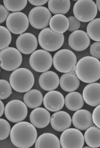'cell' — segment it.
I'll return each mask as SVG.
<instances>
[{
  "mask_svg": "<svg viewBox=\"0 0 100 148\" xmlns=\"http://www.w3.org/2000/svg\"><path fill=\"white\" fill-rule=\"evenodd\" d=\"M10 134L12 144L19 148L31 147L34 145L38 137L35 127L27 121H21L15 125Z\"/></svg>",
  "mask_w": 100,
  "mask_h": 148,
  "instance_id": "1",
  "label": "cell"
},
{
  "mask_svg": "<svg viewBox=\"0 0 100 148\" xmlns=\"http://www.w3.org/2000/svg\"><path fill=\"white\" fill-rule=\"evenodd\" d=\"M78 78L86 83H94L100 78V62L97 58L86 56L78 61L75 67Z\"/></svg>",
  "mask_w": 100,
  "mask_h": 148,
  "instance_id": "2",
  "label": "cell"
},
{
  "mask_svg": "<svg viewBox=\"0 0 100 148\" xmlns=\"http://www.w3.org/2000/svg\"><path fill=\"white\" fill-rule=\"evenodd\" d=\"M10 85L17 92L24 93L30 90L34 86L35 79L31 71L20 68L15 70L10 77Z\"/></svg>",
  "mask_w": 100,
  "mask_h": 148,
  "instance_id": "3",
  "label": "cell"
},
{
  "mask_svg": "<svg viewBox=\"0 0 100 148\" xmlns=\"http://www.w3.org/2000/svg\"><path fill=\"white\" fill-rule=\"evenodd\" d=\"M64 34L53 32L49 27L42 29L38 36L40 45L44 50L48 51H55L59 50L64 44Z\"/></svg>",
  "mask_w": 100,
  "mask_h": 148,
  "instance_id": "4",
  "label": "cell"
},
{
  "mask_svg": "<svg viewBox=\"0 0 100 148\" xmlns=\"http://www.w3.org/2000/svg\"><path fill=\"white\" fill-rule=\"evenodd\" d=\"M53 63L55 68L63 73L72 72L77 64V58L72 51L62 49L56 53L53 56Z\"/></svg>",
  "mask_w": 100,
  "mask_h": 148,
  "instance_id": "5",
  "label": "cell"
},
{
  "mask_svg": "<svg viewBox=\"0 0 100 148\" xmlns=\"http://www.w3.org/2000/svg\"><path fill=\"white\" fill-rule=\"evenodd\" d=\"M74 17L80 22H90L97 14L96 4L92 0H79L75 3L73 7Z\"/></svg>",
  "mask_w": 100,
  "mask_h": 148,
  "instance_id": "6",
  "label": "cell"
},
{
  "mask_svg": "<svg viewBox=\"0 0 100 148\" xmlns=\"http://www.w3.org/2000/svg\"><path fill=\"white\" fill-rule=\"evenodd\" d=\"M22 62V56L18 49L8 47L0 51V66L8 71L18 68Z\"/></svg>",
  "mask_w": 100,
  "mask_h": 148,
  "instance_id": "7",
  "label": "cell"
},
{
  "mask_svg": "<svg viewBox=\"0 0 100 148\" xmlns=\"http://www.w3.org/2000/svg\"><path fill=\"white\" fill-rule=\"evenodd\" d=\"M4 114L10 122L17 123L25 120L28 114L27 106L19 100L10 101L6 106Z\"/></svg>",
  "mask_w": 100,
  "mask_h": 148,
  "instance_id": "8",
  "label": "cell"
},
{
  "mask_svg": "<svg viewBox=\"0 0 100 148\" xmlns=\"http://www.w3.org/2000/svg\"><path fill=\"white\" fill-rule=\"evenodd\" d=\"M53 58L51 54L44 50H38L32 53L29 64L32 69L38 72H44L51 68Z\"/></svg>",
  "mask_w": 100,
  "mask_h": 148,
  "instance_id": "9",
  "label": "cell"
},
{
  "mask_svg": "<svg viewBox=\"0 0 100 148\" xmlns=\"http://www.w3.org/2000/svg\"><path fill=\"white\" fill-rule=\"evenodd\" d=\"M52 15L49 10L44 6L36 7L30 11L28 20L34 28L44 29L48 27Z\"/></svg>",
  "mask_w": 100,
  "mask_h": 148,
  "instance_id": "10",
  "label": "cell"
},
{
  "mask_svg": "<svg viewBox=\"0 0 100 148\" xmlns=\"http://www.w3.org/2000/svg\"><path fill=\"white\" fill-rule=\"evenodd\" d=\"M60 142L63 148H82L85 144L82 133L74 128H69L63 131Z\"/></svg>",
  "mask_w": 100,
  "mask_h": 148,
  "instance_id": "11",
  "label": "cell"
},
{
  "mask_svg": "<svg viewBox=\"0 0 100 148\" xmlns=\"http://www.w3.org/2000/svg\"><path fill=\"white\" fill-rule=\"evenodd\" d=\"M28 17L23 12H18L10 14L6 19L8 29L14 34H22L27 31L29 26Z\"/></svg>",
  "mask_w": 100,
  "mask_h": 148,
  "instance_id": "12",
  "label": "cell"
},
{
  "mask_svg": "<svg viewBox=\"0 0 100 148\" xmlns=\"http://www.w3.org/2000/svg\"><path fill=\"white\" fill-rule=\"evenodd\" d=\"M16 47L18 51L24 54H30L37 49V39L34 34L29 33L21 34L16 41Z\"/></svg>",
  "mask_w": 100,
  "mask_h": 148,
  "instance_id": "13",
  "label": "cell"
},
{
  "mask_svg": "<svg viewBox=\"0 0 100 148\" xmlns=\"http://www.w3.org/2000/svg\"><path fill=\"white\" fill-rule=\"evenodd\" d=\"M69 45L75 51H81L85 50L90 43V39L84 31L78 30L72 32L68 39Z\"/></svg>",
  "mask_w": 100,
  "mask_h": 148,
  "instance_id": "14",
  "label": "cell"
},
{
  "mask_svg": "<svg viewBox=\"0 0 100 148\" xmlns=\"http://www.w3.org/2000/svg\"><path fill=\"white\" fill-rule=\"evenodd\" d=\"M43 101L45 108L51 112H58L63 108L65 104L63 94L56 90L47 93L44 97Z\"/></svg>",
  "mask_w": 100,
  "mask_h": 148,
  "instance_id": "15",
  "label": "cell"
},
{
  "mask_svg": "<svg viewBox=\"0 0 100 148\" xmlns=\"http://www.w3.org/2000/svg\"><path fill=\"white\" fill-rule=\"evenodd\" d=\"M74 126L77 129L81 131L87 130L94 126L90 112L86 110H79L74 114L72 118Z\"/></svg>",
  "mask_w": 100,
  "mask_h": 148,
  "instance_id": "16",
  "label": "cell"
},
{
  "mask_svg": "<svg viewBox=\"0 0 100 148\" xmlns=\"http://www.w3.org/2000/svg\"><path fill=\"white\" fill-rule=\"evenodd\" d=\"M30 120L32 124L36 128H45L49 124L51 119L50 113L43 108L34 109L30 115Z\"/></svg>",
  "mask_w": 100,
  "mask_h": 148,
  "instance_id": "17",
  "label": "cell"
},
{
  "mask_svg": "<svg viewBox=\"0 0 100 148\" xmlns=\"http://www.w3.org/2000/svg\"><path fill=\"white\" fill-rule=\"evenodd\" d=\"M100 84L97 82L90 83L86 86L83 92V98L90 106L96 107L100 105Z\"/></svg>",
  "mask_w": 100,
  "mask_h": 148,
  "instance_id": "18",
  "label": "cell"
},
{
  "mask_svg": "<svg viewBox=\"0 0 100 148\" xmlns=\"http://www.w3.org/2000/svg\"><path fill=\"white\" fill-rule=\"evenodd\" d=\"M50 123L54 130L63 132L71 127L72 119L67 112L59 111L53 114L50 119Z\"/></svg>",
  "mask_w": 100,
  "mask_h": 148,
  "instance_id": "19",
  "label": "cell"
},
{
  "mask_svg": "<svg viewBox=\"0 0 100 148\" xmlns=\"http://www.w3.org/2000/svg\"><path fill=\"white\" fill-rule=\"evenodd\" d=\"M40 86L44 90L52 91L57 89L59 85L58 75L52 71H47L40 75L39 80Z\"/></svg>",
  "mask_w": 100,
  "mask_h": 148,
  "instance_id": "20",
  "label": "cell"
},
{
  "mask_svg": "<svg viewBox=\"0 0 100 148\" xmlns=\"http://www.w3.org/2000/svg\"><path fill=\"white\" fill-rule=\"evenodd\" d=\"M59 84L63 90L70 92L75 91L79 88L80 81L75 74L69 72L62 75Z\"/></svg>",
  "mask_w": 100,
  "mask_h": 148,
  "instance_id": "21",
  "label": "cell"
},
{
  "mask_svg": "<svg viewBox=\"0 0 100 148\" xmlns=\"http://www.w3.org/2000/svg\"><path fill=\"white\" fill-rule=\"evenodd\" d=\"M36 148H60V142L58 138L51 133H44L35 141Z\"/></svg>",
  "mask_w": 100,
  "mask_h": 148,
  "instance_id": "22",
  "label": "cell"
},
{
  "mask_svg": "<svg viewBox=\"0 0 100 148\" xmlns=\"http://www.w3.org/2000/svg\"><path fill=\"white\" fill-rule=\"evenodd\" d=\"M49 25L50 28L53 32L58 34H63L69 28V20L64 15H55L50 19Z\"/></svg>",
  "mask_w": 100,
  "mask_h": 148,
  "instance_id": "23",
  "label": "cell"
},
{
  "mask_svg": "<svg viewBox=\"0 0 100 148\" xmlns=\"http://www.w3.org/2000/svg\"><path fill=\"white\" fill-rule=\"evenodd\" d=\"M65 103L69 110L74 112L82 108L84 101L80 93L74 91L69 93L65 96Z\"/></svg>",
  "mask_w": 100,
  "mask_h": 148,
  "instance_id": "24",
  "label": "cell"
},
{
  "mask_svg": "<svg viewBox=\"0 0 100 148\" xmlns=\"http://www.w3.org/2000/svg\"><path fill=\"white\" fill-rule=\"evenodd\" d=\"M43 97L42 94L37 89H31L24 95V101L27 106L31 109L38 108L42 105Z\"/></svg>",
  "mask_w": 100,
  "mask_h": 148,
  "instance_id": "25",
  "label": "cell"
},
{
  "mask_svg": "<svg viewBox=\"0 0 100 148\" xmlns=\"http://www.w3.org/2000/svg\"><path fill=\"white\" fill-rule=\"evenodd\" d=\"M48 10L54 14L64 15L69 11L71 2L69 0L65 1H48Z\"/></svg>",
  "mask_w": 100,
  "mask_h": 148,
  "instance_id": "26",
  "label": "cell"
},
{
  "mask_svg": "<svg viewBox=\"0 0 100 148\" xmlns=\"http://www.w3.org/2000/svg\"><path fill=\"white\" fill-rule=\"evenodd\" d=\"M100 128L92 126L85 132L84 140L86 144L90 148H98L100 146Z\"/></svg>",
  "mask_w": 100,
  "mask_h": 148,
  "instance_id": "27",
  "label": "cell"
},
{
  "mask_svg": "<svg viewBox=\"0 0 100 148\" xmlns=\"http://www.w3.org/2000/svg\"><path fill=\"white\" fill-rule=\"evenodd\" d=\"M100 18L93 19L87 26V34L89 38L96 42H100Z\"/></svg>",
  "mask_w": 100,
  "mask_h": 148,
  "instance_id": "28",
  "label": "cell"
},
{
  "mask_svg": "<svg viewBox=\"0 0 100 148\" xmlns=\"http://www.w3.org/2000/svg\"><path fill=\"white\" fill-rule=\"evenodd\" d=\"M28 1H8L4 0L3 3L4 6L8 11L12 12H18L24 10L27 5Z\"/></svg>",
  "mask_w": 100,
  "mask_h": 148,
  "instance_id": "29",
  "label": "cell"
},
{
  "mask_svg": "<svg viewBox=\"0 0 100 148\" xmlns=\"http://www.w3.org/2000/svg\"><path fill=\"white\" fill-rule=\"evenodd\" d=\"M11 40L12 36L10 31L4 26H0V50L8 47Z\"/></svg>",
  "mask_w": 100,
  "mask_h": 148,
  "instance_id": "30",
  "label": "cell"
},
{
  "mask_svg": "<svg viewBox=\"0 0 100 148\" xmlns=\"http://www.w3.org/2000/svg\"><path fill=\"white\" fill-rule=\"evenodd\" d=\"M12 94V88L6 80L0 79V100L6 99Z\"/></svg>",
  "mask_w": 100,
  "mask_h": 148,
  "instance_id": "31",
  "label": "cell"
},
{
  "mask_svg": "<svg viewBox=\"0 0 100 148\" xmlns=\"http://www.w3.org/2000/svg\"><path fill=\"white\" fill-rule=\"evenodd\" d=\"M11 126L5 119H0V140L7 138L11 132Z\"/></svg>",
  "mask_w": 100,
  "mask_h": 148,
  "instance_id": "32",
  "label": "cell"
},
{
  "mask_svg": "<svg viewBox=\"0 0 100 148\" xmlns=\"http://www.w3.org/2000/svg\"><path fill=\"white\" fill-rule=\"evenodd\" d=\"M68 18L69 22L68 30L70 32H74L78 30L81 26V22L78 20L74 16L69 17Z\"/></svg>",
  "mask_w": 100,
  "mask_h": 148,
  "instance_id": "33",
  "label": "cell"
},
{
  "mask_svg": "<svg viewBox=\"0 0 100 148\" xmlns=\"http://www.w3.org/2000/svg\"><path fill=\"white\" fill-rule=\"evenodd\" d=\"M100 42H95L93 43L90 48V53L92 57L100 59Z\"/></svg>",
  "mask_w": 100,
  "mask_h": 148,
  "instance_id": "34",
  "label": "cell"
},
{
  "mask_svg": "<svg viewBox=\"0 0 100 148\" xmlns=\"http://www.w3.org/2000/svg\"><path fill=\"white\" fill-rule=\"evenodd\" d=\"M100 108L99 105L96 106L94 109L92 114V119L93 123L97 127L99 128H100Z\"/></svg>",
  "mask_w": 100,
  "mask_h": 148,
  "instance_id": "35",
  "label": "cell"
},
{
  "mask_svg": "<svg viewBox=\"0 0 100 148\" xmlns=\"http://www.w3.org/2000/svg\"><path fill=\"white\" fill-rule=\"evenodd\" d=\"M9 15V11L4 5L0 4V24L4 22Z\"/></svg>",
  "mask_w": 100,
  "mask_h": 148,
  "instance_id": "36",
  "label": "cell"
},
{
  "mask_svg": "<svg viewBox=\"0 0 100 148\" xmlns=\"http://www.w3.org/2000/svg\"><path fill=\"white\" fill-rule=\"evenodd\" d=\"M31 4L34 5L39 7L41 5H44L48 2L47 0H30L28 1Z\"/></svg>",
  "mask_w": 100,
  "mask_h": 148,
  "instance_id": "37",
  "label": "cell"
},
{
  "mask_svg": "<svg viewBox=\"0 0 100 148\" xmlns=\"http://www.w3.org/2000/svg\"><path fill=\"white\" fill-rule=\"evenodd\" d=\"M4 103L0 100V117L3 116L4 112Z\"/></svg>",
  "mask_w": 100,
  "mask_h": 148,
  "instance_id": "38",
  "label": "cell"
},
{
  "mask_svg": "<svg viewBox=\"0 0 100 148\" xmlns=\"http://www.w3.org/2000/svg\"><path fill=\"white\" fill-rule=\"evenodd\" d=\"M97 8V10L99 11H100V1L99 0H97L96 2V4Z\"/></svg>",
  "mask_w": 100,
  "mask_h": 148,
  "instance_id": "39",
  "label": "cell"
},
{
  "mask_svg": "<svg viewBox=\"0 0 100 148\" xmlns=\"http://www.w3.org/2000/svg\"><path fill=\"white\" fill-rule=\"evenodd\" d=\"M84 148H90V147H85Z\"/></svg>",
  "mask_w": 100,
  "mask_h": 148,
  "instance_id": "40",
  "label": "cell"
},
{
  "mask_svg": "<svg viewBox=\"0 0 100 148\" xmlns=\"http://www.w3.org/2000/svg\"><path fill=\"white\" fill-rule=\"evenodd\" d=\"M0 73H1V69H0Z\"/></svg>",
  "mask_w": 100,
  "mask_h": 148,
  "instance_id": "41",
  "label": "cell"
}]
</instances>
